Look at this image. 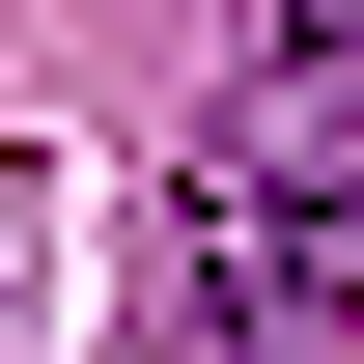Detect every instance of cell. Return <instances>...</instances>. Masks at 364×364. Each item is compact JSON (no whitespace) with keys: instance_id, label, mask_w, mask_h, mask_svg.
<instances>
[{"instance_id":"obj_2","label":"cell","mask_w":364,"mask_h":364,"mask_svg":"<svg viewBox=\"0 0 364 364\" xmlns=\"http://www.w3.org/2000/svg\"><path fill=\"white\" fill-rule=\"evenodd\" d=\"M280 56H364V0H280Z\"/></svg>"},{"instance_id":"obj_1","label":"cell","mask_w":364,"mask_h":364,"mask_svg":"<svg viewBox=\"0 0 364 364\" xmlns=\"http://www.w3.org/2000/svg\"><path fill=\"white\" fill-rule=\"evenodd\" d=\"M168 364H364V112H336V56L196 168V225H168Z\"/></svg>"}]
</instances>
